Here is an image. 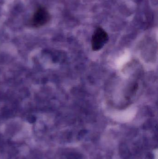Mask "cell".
Here are the masks:
<instances>
[{
	"mask_svg": "<svg viewBox=\"0 0 158 159\" xmlns=\"http://www.w3.org/2000/svg\"><path fill=\"white\" fill-rule=\"evenodd\" d=\"M51 19V15L45 7H38L32 17L30 24L32 27L39 28L45 25Z\"/></svg>",
	"mask_w": 158,
	"mask_h": 159,
	"instance_id": "7a4b0ae2",
	"label": "cell"
},
{
	"mask_svg": "<svg viewBox=\"0 0 158 159\" xmlns=\"http://www.w3.org/2000/svg\"><path fill=\"white\" fill-rule=\"evenodd\" d=\"M109 39V37L106 31L102 27H97L92 35V49L95 51L100 50L108 42Z\"/></svg>",
	"mask_w": 158,
	"mask_h": 159,
	"instance_id": "6da1fadb",
	"label": "cell"
}]
</instances>
